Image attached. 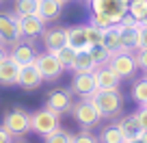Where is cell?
<instances>
[{
  "instance_id": "4fadbf2b",
  "label": "cell",
  "mask_w": 147,
  "mask_h": 143,
  "mask_svg": "<svg viewBox=\"0 0 147 143\" xmlns=\"http://www.w3.org/2000/svg\"><path fill=\"white\" fill-rule=\"evenodd\" d=\"M37 54H39V52H35V48H32L30 41H20L18 46H13V48H11V52H9V56L20 65V67L32 65V63H35V59H37Z\"/></svg>"
},
{
  "instance_id": "ab89813d",
  "label": "cell",
  "mask_w": 147,
  "mask_h": 143,
  "mask_svg": "<svg viewBox=\"0 0 147 143\" xmlns=\"http://www.w3.org/2000/svg\"><path fill=\"white\" fill-rule=\"evenodd\" d=\"M78 2H84V5H89V2H91V0H78Z\"/></svg>"
},
{
  "instance_id": "5b68a950",
  "label": "cell",
  "mask_w": 147,
  "mask_h": 143,
  "mask_svg": "<svg viewBox=\"0 0 147 143\" xmlns=\"http://www.w3.org/2000/svg\"><path fill=\"white\" fill-rule=\"evenodd\" d=\"M2 128L9 130L11 137H24L30 130V113L24 108H13L2 117Z\"/></svg>"
},
{
  "instance_id": "4dcf8cb0",
  "label": "cell",
  "mask_w": 147,
  "mask_h": 143,
  "mask_svg": "<svg viewBox=\"0 0 147 143\" xmlns=\"http://www.w3.org/2000/svg\"><path fill=\"white\" fill-rule=\"evenodd\" d=\"M74 143H100V139H97L95 134H91L89 130H84V132L74 137Z\"/></svg>"
},
{
  "instance_id": "9c48e42d",
  "label": "cell",
  "mask_w": 147,
  "mask_h": 143,
  "mask_svg": "<svg viewBox=\"0 0 147 143\" xmlns=\"http://www.w3.org/2000/svg\"><path fill=\"white\" fill-rule=\"evenodd\" d=\"M43 46H46V52H59L61 48L67 46V28L65 26H54V28H46L41 35Z\"/></svg>"
},
{
  "instance_id": "e0dca14e",
  "label": "cell",
  "mask_w": 147,
  "mask_h": 143,
  "mask_svg": "<svg viewBox=\"0 0 147 143\" xmlns=\"http://www.w3.org/2000/svg\"><path fill=\"white\" fill-rule=\"evenodd\" d=\"M67 46H71L76 52L91 50V46H89V41H87L84 24H78V26H69L67 28Z\"/></svg>"
},
{
  "instance_id": "f1b7e54d",
  "label": "cell",
  "mask_w": 147,
  "mask_h": 143,
  "mask_svg": "<svg viewBox=\"0 0 147 143\" xmlns=\"http://www.w3.org/2000/svg\"><path fill=\"white\" fill-rule=\"evenodd\" d=\"M43 143H74V134L67 132V130H63V128H59L56 132L43 137Z\"/></svg>"
},
{
  "instance_id": "7a4b0ae2",
  "label": "cell",
  "mask_w": 147,
  "mask_h": 143,
  "mask_svg": "<svg viewBox=\"0 0 147 143\" xmlns=\"http://www.w3.org/2000/svg\"><path fill=\"white\" fill-rule=\"evenodd\" d=\"M61 128V115L50 108H39V111L30 113V130L41 137H48V134L56 132Z\"/></svg>"
},
{
  "instance_id": "1f68e13d",
  "label": "cell",
  "mask_w": 147,
  "mask_h": 143,
  "mask_svg": "<svg viewBox=\"0 0 147 143\" xmlns=\"http://www.w3.org/2000/svg\"><path fill=\"white\" fill-rule=\"evenodd\" d=\"M134 56H136V65L147 72V50H136Z\"/></svg>"
},
{
  "instance_id": "d590c367",
  "label": "cell",
  "mask_w": 147,
  "mask_h": 143,
  "mask_svg": "<svg viewBox=\"0 0 147 143\" xmlns=\"http://www.w3.org/2000/svg\"><path fill=\"white\" fill-rule=\"evenodd\" d=\"M11 134H9V130H5L2 126H0V143H11Z\"/></svg>"
},
{
  "instance_id": "ffe728a7",
  "label": "cell",
  "mask_w": 147,
  "mask_h": 143,
  "mask_svg": "<svg viewBox=\"0 0 147 143\" xmlns=\"http://www.w3.org/2000/svg\"><path fill=\"white\" fill-rule=\"evenodd\" d=\"M117 128H119V132H121V137H123V141H125V139L138 137V132H141V124H138L136 113H130V115L121 117V119L117 121Z\"/></svg>"
},
{
  "instance_id": "6da1fadb",
  "label": "cell",
  "mask_w": 147,
  "mask_h": 143,
  "mask_svg": "<svg viewBox=\"0 0 147 143\" xmlns=\"http://www.w3.org/2000/svg\"><path fill=\"white\" fill-rule=\"evenodd\" d=\"M89 100H91V104L97 108L102 119H104V117H117L123 111V98H121L119 89H113V91H100V89H97Z\"/></svg>"
},
{
  "instance_id": "60d3db41",
  "label": "cell",
  "mask_w": 147,
  "mask_h": 143,
  "mask_svg": "<svg viewBox=\"0 0 147 143\" xmlns=\"http://www.w3.org/2000/svg\"><path fill=\"white\" fill-rule=\"evenodd\" d=\"M59 2H63V5H65V2H69V0H59Z\"/></svg>"
},
{
  "instance_id": "277c9868",
  "label": "cell",
  "mask_w": 147,
  "mask_h": 143,
  "mask_svg": "<svg viewBox=\"0 0 147 143\" xmlns=\"http://www.w3.org/2000/svg\"><path fill=\"white\" fill-rule=\"evenodd\" d=\"M128 5L130 0H91L89 7H91V13L95 15H106L113 22L119 24L123 20V15L128 13Z\"/></svg>"
},
{
  "instance_id": "d6a6232c",
  "label": "cell",
  "mask_w": 147,
  "mask_h": 143,
  "mask_svg": "<svg viewBox=\"0 0 147 143\" xmlns=\"http://www.w3.org/2000/svg\"><path fill=\"white\" fill-rule=\"evenodd\" d=\"M138 50H147V26L141 24V30H138Z\"/></svg>"
},
{
  "instance_id": "9a60e30c",
  "label": "cell",
  "mask_w": 147,
  "mask_h": 143,
  "mask_svg": "<svg viewBox=\"0 0 147 143\" xmlns=\"http://www.w3.org/2000/svg\"><path fill=\"white\" fill-rule=\"evenodd\" d=\"M41 83H43V76L39 74V69L35 67V63L26 65V67H20V80H18V85L22 89L30 91V89H37Z\"/></svg>"
},
{
  "instance_id": "8d00e7d4",
  "label": "cell",
  "mask_w": 147,
  "mask_h": 143,
  "mask_svg": "<svg viewBox=\"0 0 147 143\" xmlns=\"http://www.w3.org/2000/svg\"><path fill=\"white\" fill-rule=\"evenodd\" d=\"M7 56H9V52H7V48H2V46H0V63H2V61H5Z\"/></svg>"
},
{
  "instance_id": "603a6c76",
  "label": "cell",
  "mask_w": 147,
  "mask_h": 143,
  "mask_svg": "<svg viewBox=\"0 0 147 143\" xmlns=\"http://www.w3.org/2000/svg\"><path fill=\"white\" fill-rule=\"evenodd\" d=\"M37 9H39V0H15L13 2V13L18 15V18L35 15Z\"/></svg>"
},
{
  "instance_id": "30bf717a",
  "label": "cell",
  "mask_w": 147,
  "mask_h": 143,
  "mask_svg": "<svg viewBox=\"0 0 147 143\" xmlns=\"http://www.w3.org/2000/svg\"><path fill=\"white\" fill-rule=\"evenodd\" d=\"M20 20V33H22V39H35L41 37L43 30H46V22H43L39 15H24Z\"/></svg>"
},
{
  "instance_id": "7402d4cb",
  "label": "cell",
  "mask_w": 147,
  "mask_h": 143,
  "mask_svg": "<svg viewBox=\"0 0 147 143\" xmlns=\"http://www.w3.org/2000/svg\"><path fill=\"white\" fill-rule=\"evenodd\" d=\"M102 46L110 52V56L117 54V52H123V48H121V37H119V24H117V26H110V28H106V30H104Z\"/></svg>"
},
{
  "instance_id": "d4e9b609",
  "label": "cell",
  "mask_w": 147,
  "mask_h": 143,
  "mask_svg": "<svg viewBox=\"0 0 147 143\" xmlns=\"http://www.w3.org/2000/svg\"><path fill=\"white\" fill-rule=\"evenodd\" d=\"M132 100L138 106H147V78H141L132 85Z\"/></svg>"
},
{
  "instance_id": "b9f144b4",
  "label": "cell",
  "mask_w": 147,
  "mask_h": 143,
  "mask_svg": "<svg viewBox=\"0 0 147 143\" xmlns=\"http://www.w3.org/2000/svg\"><path fill=\"white\" fill-rule=\"evenodd\" d=\"M141 24H145V26H147V20H145V22H141Z\"/></svg>"
},
{
  "instance_id": "e575fe53",
  "label": "cell",
  "mask_w": 147,
  "mask_h": 143,
  "mask_svg": "<svg viewBox=\"0 0 147 143\" xmlns=\"http://www.w3.org/2000/svg\"><path fill=\"white\" fill-rule=\"evenodd\" d=\"M119 24H121V26H141V24H138V22H136V20H134L130 13H125V15H123V20H121Z\"/></svg>"
},
{
  "instance_id": "4316f807",
  "label": "cell",
  "mask_w": 147,
  "mask_h": 143,
  "mask_svg": "<svg viewBox=\"0 0 147 143\" xmlns=\"http://www.w3.org/2000/svg\"><path fill=\"white\" fill-rule=\"evenodd\" d=\"M100 143H123V137H121V132H119V128H117V124L106 126V128L102 130Z\"/></svg>"
},
{
  "instance_id": "836d02e7",
  "label": "cell",
  "mask_w": 147,
  "mask_h": 143,
  "mask_svg": "<svg viewBox=\"0 0 147 143\" xmlns=\"http://www.w3.org/2000/svg\"><path fill=\"white\" fill-rule=\"evenodd\" d=\"M136 117H138V124H141V130H147V106H141V108H138Z\"/></svg>"
},
{
  "instance_id": "3957f363",
  "label": "cell",
  "mask_w": 147,
  "mask_h": 143,
  "mask_svg": "<svg viewBox=\"0 0 147 143\" xmlns=\"http://www.w3.org/2000/svg\"><path fill=\"white\" fill-rule=\"evenodd\" d=\"M22 39V33H20V20L15 13H7V11H0V46L2 48H13L18 46Z\"/></svg>"
},
{
  "instance_id": "44dd1931",
  "label": "cell",
  "mask_w": 147,
  "mask_h": 143,
  "mask_svg": "<svg viewBox=\"0 0 147 143\" xmlns=\"http://www.w3.org/2000/svg\"><path fill=\"white\" fill-rule=\"evenodd\" d=\"M95 61H93V56H91V52L89 50H82V52H78L76 54V61H74V67H71V72L74 74H93L95 72Z\"/></svg>"
},
{
  "instance_id": "484cf974",
  "label": "cell",
  "mask_w": 147,
  "mask_h": 143,
  "mask_svg": "<svg viewBox=\"0 0 147 143\" xmlns=\"http://www.w3.org/2000/svg\"><path fill=\"white\" fill-rule=\"evenodd\" d=\"M76 54H78V52L74 50L71 46H65V48H61L59 52H54V56L59 59V63L63 65V69H71V67H74V61H76Z\"/></svg>"
},
{
  "instance_id": "f546056e",
  "label": "cell",
  "mask_w": 147,
  "mask_h": 143,
  "mask_svg": "<svg viewBox=\"0 0 147 143\" xmlns=\"http://www.w3.org/2000/svg\"><path fill=\"white\" fill-rule=\"evenodd\" d=\"M91 56H93V61H95V65L100 67V65H108V61H110V52L106 50L104 46H95V48H91Z\"/></svg>"
},
{
  "instance_id": "8fae6325",
  "label": "cell",
  "mask_w": 147,
  "mask_h": 143,
  "mask_svg": "<svg viewBox=\"0 0 147 143\" xmlns=\"http://www.w3.org/2000/svg\"><path fill=\"white\" fill-rule=\"evenodd\" d=\"M93 78H95V87L100 91H113V89H119V76L108 67V65H100L93 72Z\"/></svg>"
},
{
  "instance_id": "74e56055",
  "label": "cell",
  "mask_w": 147,
  "mask_h": 143,
  "mask_svg": "<svg viewBox=\"0 0 147 143\" xmlns=\"http://www.w3.org/2000/svg\"><path fill=\"white\" fill-rule=\"evenodd\" d=\"M123 143H145V141H143L141 137H134V139H125Z\"/></svg>"
},
{
  "instance_id": "7bdbcfd3",
  "label": "cell",
  "mask_w": 147,
  "mask_h": 143,
  "mask_svg": "<svg viewBox=\"0 0 147 143\" xmlns=\"http://www.w3.org/2000/svg\"><path fill=\"white\" fill-rule=\"evenodd\" d=\"M145 78H147V72H145Z\"/></svg>"
},
{
  "instance_id": "cb8c5ba5",
  "label": "cell",
  "mask_w": 147,
  "mask_h": 143,
  "mask_svg": "<svg viewBox=\"0 0 147 143\" xmlns=\"http://www.w3.org/2000/svg\"><path fill=\"white\" fill-rule=\"evenodd\" d=\"M128 13L132 15L138 24L145 22V20H147V0H130Z\"/></svg>"
},
{
  "instance_id": "ba28073f",
  "label": "cell",
  "mask_w": 147,
  "mask_h": 143,
  "mask_svg": "<svg viewBox=\"0 0 147 143\" xmlns=\"http://www.w3.org/2000/svg\"><path fill=\"white\" fill-rule=\"evenodd\" d=\"M35 67L39 69V74L43 76V80H56L61 74H63V65L59 63V59H56L52 52H41V54H37Z\"/></svg>"
},
{
  "instance_id": "8992f818",
  "label": "cell",
  "mask_w": 147,
  "mask_h": 143,
  "mask_svg": "<svg viewBox=\"0 0 147 143\" xmlns=\"http://www.w3.org/2000/svg\"><path fill=\"white\" fill-rule=\"evenodd\" d=\"M71 113H74V119L78 121L84 130H91L100 124L102 115L97 113V108L91 104V100H80L76 104H71Z\"/></svg>"
},
{
  "instance_id": "83f0119b",
  "label": "cell",
  "mask_w": 147,
  "mask_h": 143,
  "mask_svg": "<svg viewBox=\"0 0 147 143\" xmlns=\"http://www.w3.org/2000/svg\"><path fill=\"white\" fill-rule=\"evenodd\" d=\"M84 30H87L89 46H91V48L102 46V39H104V30H102V28H97V26H93L91 22H87V24H84Z\"/></svg>"
},
{
  "instance_id": "2e32d148",
  "label": "cell",
  "mask_w": 147,
  "mask_h": 143,
  "mask_svg": "<svg viewBox=\"0 0 147 143\" xmlns=\"http://www.w3.org/2000/svg\"><path fill=\"white\" fill-rule=\"evenodd\" d=\"M18 80H20V65L11 56H7L0 63V85L13 87V85H18Z\"/></svg>"
},
{
  "instance_id": "ac0fdd59",
  "label": "cell",
  "mask_w": 147,
  "mask_h": 143,
  "mask_svg": "<svg viewBox=\"0 0 147 143\" xmlns=\"http://www.w3.org/2000/svg\"><path fill=\"white\" fill-rule=\"evenodd\" d=\"M63 2H59V0H39V9H37V15L43 20V22H54V20L61 18V13H63Z\"/></svg>"
},
{
  "instance_id": "d6986e66",
  "label": "cell",
  "mask_w": 147,
  "mask_h": 143,
  "mask_svg": "<svg viewBox=\"0 0 147 143\" xmlns=\"http://www.w3.org/2000/svg\"><path fill=\"white\" fill-rule=\"evenodd\" d=\"M138 30L141 26H121L119 24V37L123 52H136L138 50Z\"/></svg>"
},
{
  "instance_id": "52a82bcc",
  "label": "cell",
  "mask_w": 147,
  "mask_h": 143,
  "mask_svg": "<svg viewBox=\"0 0 147 143\" xmlns=\"http://www.w3.org/2000/svg\"><path fill=\"white\" fill-rule=\"evenodd\" d=\"M108 67L115 72L119 78H132L134 74H136V56H134V52H117V54L110 56L108 61Z\"/></svg>"
},
{
  "instance_id": "7c38bea8",
  "label": "cell",
  "mask_w": 147,
  "mask_h": 143,
  "mask_svg": "<svg viewBox=\"0 0 147 143\" xmlns=\"http://www.w3.org/2000/svg\"><path fill=\"white\" fill-rule=\"evenodd\" d=\"M71 91L76 93V96H80V100H89V98L97 91L93 74H74V78H71Z\"/></svg>"
},
{
  "instance_id": "f35d334b",
  "label": "cell",
  "mask_w": 147,
  "mask_h": 143,
  "mask_svg": "<svg viewBox=\"0 0 147 143\" xmlns=\"http://www.w3.org/2000/svg\"><path fill=\"white\" fill-rule=\"evenodd\" d=\"M138 137H141V139H143V141H145V143H147V130H141V132H138Z\"/></svg>"
},
{
  "instance_id": "5bb4252c",
  "label": "cell",
  "mask_w": 147,
  "mask_h": 143,
  "mask_svg": "<svg viewBox=\"0 0 147 143\" xmlns=\"http://www.w3.org/2000/svg\"><path fill=\"white\" fill-rule=\"evenodd\" d=\"M46 108H50V111L63 115V113L71 111V98H69V93L65 91V89H54V91L48 93Z\"/></svg>"
}]
</instances>
